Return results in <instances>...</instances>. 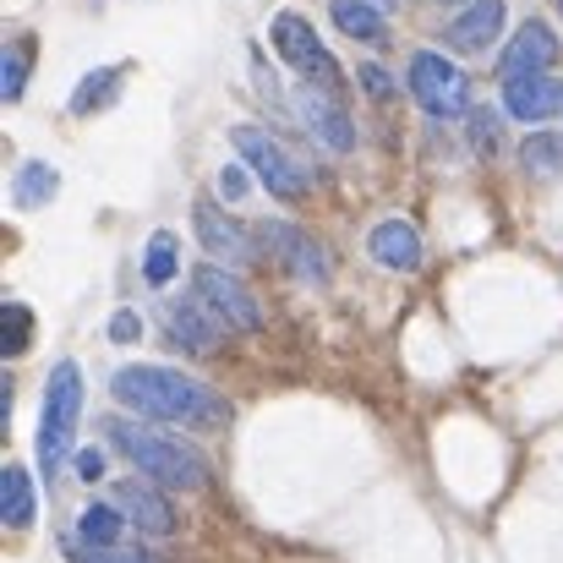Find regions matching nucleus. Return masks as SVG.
<instances>
[{
    "instance_id": "obj_33",
    "label": "nucleus",
    "mask_w": 563,
    "mask_h": 563,
    "mask_svg": "<svg viewBox=\"0 0 563 563\" xmlns=\"http://www.w3.org/2000/svg\"><path fill=\"white\" fill-rule=\"evenodd\" d=\"M438 5H460V0H438Z\"/></svg>"
},
{
    "instance_id": "obj_17",
    "label": "nucleus",
    "mask_w": 563,
    "mask_h": 563,
    "mask_svg": "<svg viewBox=\"0 0 563 563\" xmlns=\"http://www.w3.org/2000/svg\"><path fill=\"white\" fill-rule=\"evenodd\" d=\"M126 71L132 66H99V71H88L77 88H71V115H93V110H110L115 104V93H121V82H126Z\"/></svg>"
},
{
    "instance_id": "obj_1",
    "label": "nucleus",
    "mask_w": 563,
    "mask_h": 563,
    "mask_svg": "<svg viewBox=\"0 0 563 563\" xmlns=\"http://www.w3.org/2000/svg\"><path fill=\"white\" fill-rule=\"evenodd\" d=\"M110 394L148 416V421H170V427H191V432H208V427H224L230 421V405L187 373H170V367H121L110 377Z\"/></svg>"
},
{
    "instance_id": "obj_21",
    "label": "nucleus",
    "mask_w": 563,
    "mask_h": 563,
    "mask_svg": "<svg viewBox=\"0 0 563 563\" xmlns=\"http://www.w3.org/2000/svg\"><path fill=\"white\" fill-rule=\"evenodd\" d=\"M121 531H126V515L115 509V504H88L82 515H77V542H88V548H121Z\"/></svg>"
},
{
    "instance_id": "obj_28",
    "label": "nucleus",
    "mask_w": 563,
    "mask_h": 563,
    "mask_svg": "<svg viewBox=\"0 0 563 563\" xmlns=\"http://www.w3.org/2000/svg\"><path fill=\"white\" fill-rule=\"evenodd\" d=\"M137 334H143V318H137L132 307H121V312L110 318V340H115V345H132Z\"/></svg>"
},
{
    "instance_id": "obj_22",
    "label": "nucleus",
    "mask_w": 563,
    "mask_h": 563,
    "mask_svg": "<svg viewBox=\"0 0 563 563\" xmlns=\"http://www.w3.org/2000/svg\"><path fill=\"white\" fill-rule=\"evenodd\" d=\"M176 274H181V246H176L170 230H154V235H148V252H143V279H148L154 290H165Z\"/></svg>"
},
{
    "instance_id": "obj_15",
    "label": "nucleus",
    "mask_w": 563,
    "mask_h": 563,
    "mask_svg": "<svg viewBox=\"0 0 563 563\" xmlns=\"http://www.w3.org/2000/svg\"><path fill=\"white\" fill-rule=\"evenodd\" d=\"M191 230H197V241H202L208 257H246V230L235 219H224L213 197H197L191 202Z\"/></svg>"
},
{
    "instance_id": "obj_16",
    "label": "nucleus",
    "mask_w": 563,
    "mask_h": 563,
    "mask_svg": "<svg viewBox=\"0 0 563 563\" xmlns=\"http://www.w3.org/2000/svg\"><path fill=\"white\" fill-rule=\"evenodd\" d=\"M165 323H170V340H181L187 351H213L219 345V318L191 296V301H170L165 307Z\"/></svg>"
},
{
    "instance_id": "obj_3",
    "label": "nucleus",
    "mask_w": 563,
    "mask_h": 563,
    "mask_svg": "<svg viewBox=\"0 0 563 563\" xmlns=\"http://www.w3.org/2000/svg\"><path fill=\"white\" fill-rule=\"evenodd\" d=\"M77 421H82V373H77V362H55V373L44 383V410H38V471L49 482L60 476V465L71 454Z\"/></svg>"
},
{
    "instance_id": "obj_4",
    "label": "nucleus",
    "mask_w": 563,
    "mask_h": 563,
    "mask_svg": "<svg viewBox=\"0 0 563 563\" xmlns=\"http://www.w3.org/2000/svg\"><path fill=\"white\" fill-rule=\"evenodd\" d=\"M410 99H416L432 121H460V115L476 110V104H471V77H465L449 55H438V49H416V55H410Z\"/></svg>"
},
{
    "instance_id": "obj_24",
    "label": "nucleus",
    "mask_w": 563,
    "mask_h": 563,
    "mask_svg": "<svg viewBox=\"0 0 563 563\" xmlns=\"http://www.w3.org/2000/svg\"><path fill=\"white\" fill-rule=\"evenodd\" d=\"M526 170H531V176H563L559 132H531V137H526Z\"/></svg>"
},
{
    "instance_id": "obj_19",
    "label": "nucleus",
    "mask_w": 563,
    "mask_h": 563,
    "mask_svg": "<svg viewBox=\"0 0 563 563\" xmlns=\"http://www.w3.org/2000/svg\"><path fill=\"white\" fill-rule=\"evenodd\" d=\"M329 16L345 38H362V44H377L388 33V22H383V11L373 0H329Z\"/></svg>"
},
{
    "instance_id": "obj_12",
    "label": "nucleus",
    "mask_w": 563,
    "mask_h": 563,
    "mask_svg": "<svg viewBox=\"0 0 563 563\" xmlns=\"http://www.w3.org/2000/svg\"><path fill=\"white\" fill-rule=\"evenodd\" d=\"M563 110V82L559 77H520V82H504V115L509 121H548Z\"/></svg>"
},
{
    "instance_id": "obj_25",
    "label": "nucleus",
    "mask_w": 563,
    "mask_h": 563,
    "mask_svg": "<svg viewBox=\"0 0 563 563\" xmlns=\"http://www.w3.org/2000/svg\"><path fill=\"white\" fill-rule=\"evenodd\" d=\"M60 553H66V563H159L154 553H137V548H88L77 537H66Z\"/></svg>"
},
{
    "instance_id": "obj_14",
    "label": "nucleus",
    "mask_w": 563,
    "mask_h": 563,
    "mask_svg": "<svg viewBox=\"0 0 563 563\" xmlns=\"http://www.w3.org/2000/svg\"><path fill=\"white\" fill-rule=\"evenodd\" d=\"M367 252L388 274H410L421 263V235H416L410 219H377L373 230H367Z\"/></svg>"
},
{
    "instance_id": "obj_18",
    "label": "nucleus",
    "mask_w": 563,
    "mask_h": 563,
    "mask_svg": "<svg viewBox=\"0 0 563 563\" xmlns=\"http://www.w3.org/2000/svg\"><path fill=\"white\" fill-rule=\"evenodd\" d=\"M60 187V176H55V165L49 159H27V165H16V176H11V208H44L49 197Z\"/></svg>"
},
{
    "instance_id": "obj_13",
    "label": "nucleus",
    "mask_w": 563,
    "mask_h": 563,
    "mask_svg": "<svg viewBox=\"0 0 563 563\" xmlns=\"http://www.w3.org/2000/svg\"><path fill=\"white\" fill-rule=\"evenodd\" d=\"M504 22H509V5H504V0H471V5H465V11L449 22V44L487 55V49L498 44Z\"/></svg>"
},
{
    "instance_id": "obj_11",
    "label": "nucleus",
    "mask_w": 563,
    "mask_h": 563,
    "mask_svg": "<svg viewBox=\"0 0 563 563\" xmlns=\"http://www.w3.org/2000/svg\"><path fill=\"white\" fill-rule=\"evenodd\" d=\"M121 515H126V526H137L143 537H170L176 531V509H170V498L165 493H154L148 482H115V498H110Z\"/></svg>"
},
{
    "instance_id": "obj_31",
    "label": "nucleus",
    "mask_w": 563,
    "mask_h": 563,
    "mask_svg": "<svg viewBox=\"0 0 563 563\" xmlns=\"http://www.w3.org/2000/svg\"><path fill=\"white\" fill-rule=\"evenodd\" d=\"M77 476L82 482H99L104 476V454L99 449H77Z\"/></svg>"
},
{
    "instance_id": "obj_30",
    "label": "nucleus",
    "mask_w": 563,
    "mask_h": 563,
    "mask_svg": "<svg viewBox=\"0 0 563 563\" xmlns=\"http://www.w3.org/2000/svg\"><path fill=\"white\" fill-rule=\"evenodd\" d=\"M252 82H257V93L279 99V77H274V66L263 60V49H257V44H252Z\"/></svg>"
},
{
    "instance_id": "obj_9",
    "label": "nucleus",
    "mask_w": 563,
    "mask_h": 563,
    "mask_svg": "<svg viewBox=\"0 0 563 563\" xmlns=\"http://www.w3.org/2000/svg\"><path fill=\"white\" fill-rule=\"evenodd\" d=\"M296 115H301V126L312 132V143H323L329 154H351V148H356V121H351V110H345L340 93L301 82V93H296Z\"/></svg>"
},
{
    "instance_id": "obj_32",
    "label": "nucleus",
    "mask_w": 563,
    "mask_h": 563,
    "mask_svg": "<svg viewBox=\"0 0 563 563\" xmlns=\"http://www.w3.org/2000/svg\"><path fill=\"white\" fill-rule=\"evenodd\" d=\"M362 88H367L373 99H394V82H388L377 66H362Z\"/></svg>"
},
{
    "instance_id": "obj_23",
    "label": "nucleus",
    "mask_w": 563,
    "mask_h": 563,
    "mask_svg": "<svg viewBox=\"0 0 563 563\" xmlns=\"http://www.w3.org/2000/svg\"><path fill=\"white\" fill-rule=\"evenodd\" d=\"M27 49H33L27 38H16V44L0 49V99H5V104H16L22 88H27V71H33V55H27Z\"/></svg>"
},
{
    "instance_id": "obj_26",
    "label": "nucleus",
    "mask_w": 563,
    "mask_h": 563,
    "mask_svg": "<svg viewBox=\"0 0 563 563\" xmlns=\"http://www.w3.org/2000/svg\"><path fill=\"white\" fill-rule=\"evenodd\" d=\"M27 340H33V312L22 301H5V312H0V351L5 356H22Z\"/></svg>"
},
{
    "instance_id": "obj_34",
    "label": "nucleus",
    "mask_w": 563,
    "mask_h": 563,
    "mask_svg": "<svg viewBox=\"0 0 563 563\" xmlns=\"http://www.w3.org/2000/svg\"><path fill=\"white\" fill-rule=\"evenodd\" d=\"M559 5H563V0H559Z\"/></svg>"
},
{
    "instance_id": "obj_10",
    "label": "nucleus",
    "mask_w": 563,
    "mask_h": 563,
    "mask_svg": "<svg viewBox=\"0 0 563 563\" xmlns=\"http://www.w3.org/2000/svg\"><path fill=\"white\" fill-rule=\"evenodd\" d=\"M559 33L542 22V16H531V22H520V33L509 38V49L498 55V77L504 82H520V77H553V66H559Z\"/></svg>"
},
{
    "instance_id": "obj_29",
    "label": "nucleus",
    "mask_w": 563,
    "mask_h": 563,
    "mask_svg": "<svg viewBox=\"0 0 563 563\" xmlns=\"http://www.w3.org/2000/svg\"><path fill=\"white\" fill-rule=\"evenodd\" d=\"M246 165H224V170H219V197H224V202H241V197H246Z\"/></svg>"
},
{
    "instance_id": "obj_27",
    "label": "nucleus",
    "mask_w": 563,
    "mask_h": 563,
    "mask_svg": "<svg viewBox=\"0 0 563 563\" xmlns=\"http://www.w3.org/2000/svg\"><path fill=\"white\" fill-rule=\"evenodd\" d=\"M465 121H471V143H476V154H487V159H493V154L504 148V115H498V110H482V104H476V110H471Z\"/></svg>"
},
{
    "instance_id": "obj_6",
    "label": "nucleus",
    "mask_w": 563,
    "mask_h": 563,
    "mask_svg": "<svg viewBox=\"0 0 563 563\" xmlns=\"http://www.w3.org/2000/svg\"><path fill=\"white\" fill-rule=\"evenodd\" d=\"M274 49H279V55H285V66H296L312 88H329V93H340V88H345L340 60L329 55V44L312 33V22H307L301 11H279V16H274Z\"/></svg>"
},
{
    "instance_id": "obj_20",
    "label": "nucleus",
    "mask_w": 563,
    "mask_h": 563,
    "mask_svg": "<svg viewBox=\"0 0 563 563\" xmlns=\"http://www.w3.org/2000/svg\"><path fill=\"white\" fill-rule=\"evenodd\" d=\"M0 520L11 531L33 526V476L22 465H5V476H0Z\"/></svg>"
},
{
    "instance_id": "obj_5",
    "label": "nucleus",
    "mask_w": 563,
    "mask_h": 563,
    "mask_svg": "<svg viewBox=\"0 0 563 563\" xmlns=\"http://www.w3.org/2000/svg\"><path fill=\"white\" fill-rule=\"evenodd\" d=\"M230 143H235V154H241V165L263 181V187L274 191V197H301V191L312 187V170H301L285 148H279V137H268L263 126H252V121H241V126H230Z\"/></svg>"
},
{
    "instance_id": "obj_8",
    "label": "nucleus",
    "mask_w": 563,
    "mask_h": 563,
    "mask_svg": "<svg viewBox=\"0 0 563 563\" xmlns=\"http://www.w3.org/2000/svg\"><path fill=\"white\" fill-rule=\"evenodd\" d=\"M257 235H263L268 257H274L285 274H296V279H307V285H323V279H329V252H323L301 224H290V219H263Z\"/></svg>"
},
{
    "instance_id": "obj_7",
    "label": "nucleus",
    "mask_w": 563,
    "mask_h": 563,
    "mask_svg": "<svg viewBox=\"0 0 563 563\" xmlns=\"http://www.w3.org/2000/svg\"><path fill=\"white\" fill-rule=\"evenodd\" d=\"M191 296L219 318V329H241V334L263 329V312H257L252 290H246L235 274H224L219 263H197V268H191Z\"/></svg>"
},
{
    "instance_id": "obj_2",
    "label": "nucleus",
    "mask_w": 563,
    "mask_h": 563,
    "mask_svg": "<svg viewBox=\"0 0 563 563\" xmlns=\"http://www.w3.org/2000/svg\"><path fill=\"white\" fill-rule=\"evenodd\" d=\"M104 438H110L148 482H159V487H181V493L208 487V460H202L197 449H187L181 438H165V432L137 427V421H121V416L104 421Z\"/></svg>"
}]
</instances>
